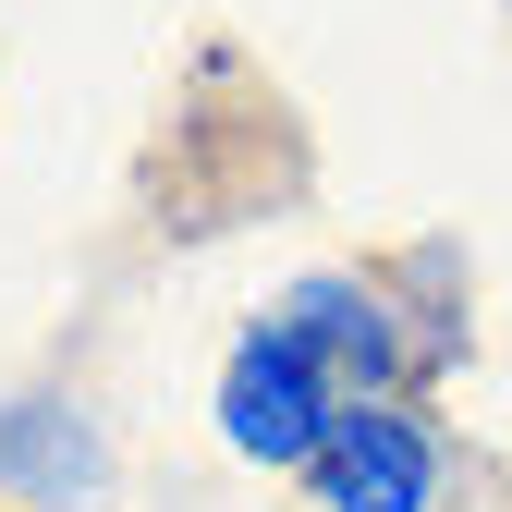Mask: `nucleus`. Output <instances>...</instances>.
I'll return each mask as SVG.
<instances>
[{"label": "nucleus", "mask_w": 512, "mask_h": 512, "mask_svg": "<svg viewBox=\"0 0 512 512\" xmlns=\"http://www.w3.org/2000/svg\"><path fill=\"white\" fill-rule=\"evenodd\" d=\"M0 500H25V512H98L110 500V439L74 391L0 403Z\"/></svg>", "instance_id": "20e7f679"}, {"label": "nucleus", "mask_w": 512, "mask_h": 512, "mask_svg": "<svg viewBox=\"0 0 512 512\" xmlns=\"http://www.w3.org/2000/svg\"><path fill=\"white\" fill-rule=\"evenodd\" d=\"M342 403H354V391H342V366L317 354L281 305H269V317H244V342L220 354V439H232L244 464H293V476H305L317 452H330Z\"/></svg>", "instance_id": "f257e3e1"}, {"label": "nucleus", "mask_w": 512, "mask_h": 512, "mask_svg": "<svg viewBox=\"0 0 512 512\" xmlns=\"http://www.w3.org/2000/svg\"><path fill=\"white\" fill-rule=\"evenodd\" d=\"M281 317H293V330L342 366V391H354V403H391L403 378L427 366L403 293H391V281H366V269H305V281L281 293Z\"/></svg>", "instance_id": "f03ea898"}, {"label": "nucleus", "mask_w": 512, "mask_h": 512, "mask_svg": "<svg viewBox=\"0 0 512 512\" xmlns=\"http://www.w3.org/2000/svg\"><path fill=\"white\" fill-rule=\"evenodd\" d=\"M439 427L415 403H342L330 427V452L305 464V488L330 500V512H439Z\"/></svg>", "instance_id": "7ed1b4c3"}]
</instances>
